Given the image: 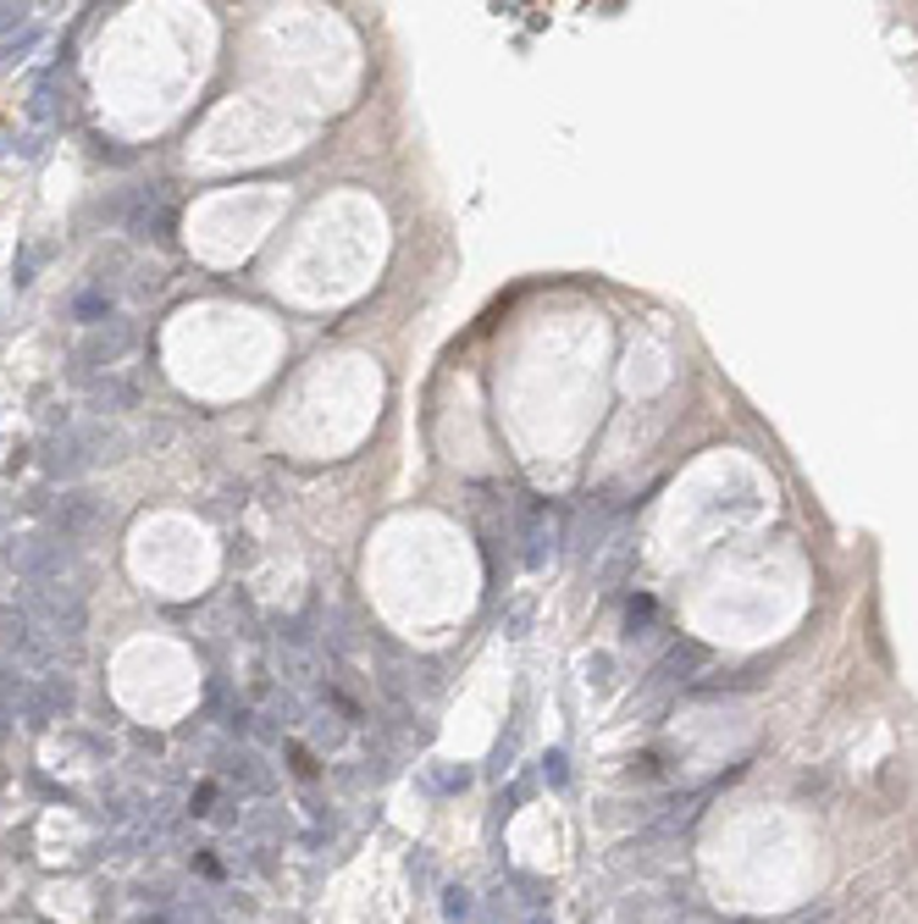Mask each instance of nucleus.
Returning <instances> with one entry per match:
<instances>
[]
</instances>
